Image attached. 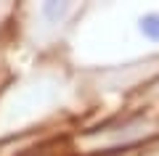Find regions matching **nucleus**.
<instances>
[{
  "label": "nucleus",
  "instance_id": "nucleus-1",
  "mask_svg": "<svg viewBox=\"0 0 159 156\" xmlns=\"http://www.w3.org/2000/svg\"><path fill=\"white\" fill-rule=\"evenodd\" d=\"M138 24H141V32H143V37H148L151 42H159V13H154V11L143 13Z\"/></svg>",
  "mask_w": 159,
  "mask_h": 156
},
{
  "label": "nucleus",
  "instance_id": "nucleus-2",
  "mask_svg": "<svg viewBox=\"0 0 159 156\" xmlns=\"http://www.w3.org/2000/svg\"><path fill=\"white\" fill-rule=\"evenodd\" d=\"M66 11H69L66 3H61V6H56V3H45V8H43V13H45L48 19H58V16H64Z\"/></svg>",
  "mask_w": 159,
  "mask_h": 156
}]
</instances>
